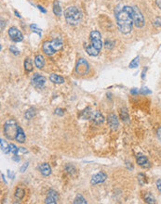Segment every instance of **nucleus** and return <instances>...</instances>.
Masks as SVG:
<instances>
[{
    "label": "nucleus",
    "mask_w": 161,
    "mask_h": 204,
    "mask_svg": "<svg viewBox=\"0 0 161 204\" xmlns=\"http://www.w3.org/2000/svg\"><path fill=\"white\" fill-rule=\"evenodd\" d=\"M116 18L118 29L122 34H129L132 30L133 18H132V7L125 6L122 8L118 7L116 10Z\"/></svg>",
    "instance_id": "1"
},
{
    "label": "nucleus",
    "mask_w": 161,
    "mask_h": 204,
    "mask_svg": "<svg viewBox=\"0 0 161 204\" xmlns=\"http://www.w3.org/2000/svg\"><path fill=\"white\" fill-rule=\"evenodd\" d=\"M89 37H90V45L85 46L86 52L89 56H98L103 46L102 35L98 31H92L90 33Z\"/></svg>",
    "instance_id": "2"
},
{
    "label": "nucleus",
    "mask_w": 161,
    "mask_h": 204,
    "mask_svg": "<svg viewBox=\"0 0 161 204\" xmlns=\"http://www.w3.org/2000/svg\"><path fill=\"white\" fill-rule=\"evenodd\" d=\"M64 18L69 24L75 25L81 21L82 14L77 7H68L64 10Z\"/></svg>",
    "instance_id": "3"
},
{
    "label": "nucleus",
    "mask_w": 161,
    "mask_h": 204,
    "mask_svg": "<svg viewBox=\"0 0 161 204\" xmlns=\"http://www.w3.org/2000/svg\"><path fill=\"white\" fill-rule=\"evenodd\" d=\"M63 46V43L62 39L57 38V39H53L51 41L45 42L42 46V49L45 52V54L51 56L54 53H56L57 51H59L60 49H62Z\"/></svg>",
    "instance_id": "4"
},
{
    "label": "nucleus",
    "mask_w": 161,
    "mask_h": 204,
    "mask_svg": "<svg viewBox=\"0 0 161 204\" xmlns=\"http://www.w3.org/2000/svg\"><path fill=\"white\" fill-rule=\"evenodd\" d=\"M19 125L17 124V122L13 119L8 120L5 124H4V133L5 136H7L8 139L12 140L15 139L17 133H18V129H19Z\"/></svg>",
    "instance_id": "5"
},
{
    "label": "nucleus",
    "mask_w": 161,
    "mask_h": 204,
    "mask_svg": "<svg viewBox=\"0 0 161 204\" xmlns=\"http://www.w3.org/2000/svg\"><path fill=\"white\" fill-rule=\"evenodd\" d=\"M132 18H133V23L137 28H142L144 25V18L142 14L141 10L138 7L134 6L132 7Z\"/></svg>",
    "instance_id": "6"
},
{
    "label": "nucleus",
    "mask_w": 161,
    "mask_h": 204,
    "mask_svg": "<svg viewBox=\"0 0 161 204\" xmlns=\"http://www.w3.org/2000/svg\"><path fill=\"white\" fill-rule=\"evenodd\" d=\"M88 70H89V65L87 62V61L84 59H79L76 66V72L78 75L82 76V75H86L88 72Z\"/></svg>",
    "instance_id": "7"
},
{
    "label": "nucleus",
    "mask_w": 161,
    "mask_h": 204,
    "mask_svg": "<svg viewBox=\"0 0 161 204\" xmlns=\"http://www.w3.org/2000/svg\"><path fill=\"white\" fill-rule=\"evenodd\" d=\"M8 35L13 42H21L23 39V35L16 27H10L8 30Z\"/></svg>",
    "instance_id": "8"
},
{
    "label": "nucleus",
    "mask_w": 161,
    "mask_h": 204,
    "mask_svg": "<svg viewBox=\"0 0 161 204\" xmlns=\"http://www.w3.org/2000/svg\"><path fill=\"white\" fill-rule=\"evenodd\" d=\"M107 178V175L105 172H98L96 174H94L92 177H91V180H90V184L91 185H97V184H100V183H103L106 180Z\"/></svg>",
    "instance_id": "9"
},
{
    "label": "nucleus",
    "mask_w": 161,
    "mask_h": 204,
    "mask_svg": "<svg viewBox=\"0 0 161 204\" xmlns=\"http://www.w3.org/2000/svg\"><path fill=\"white\" fill-rule=\"evenodd\" d=\"M108 124L112 130H117L119 126V122L115 113H110L108 115Z\"/></svg>",
    "instance_id": "10"
},
{
    "label": "nucleus",
    "mask_w": 161,
    "mask_h": 204,
    "mask_svg": "<svg viewBox=\"0 0 161 204\" xmlns=\"http://www.w3.org/2000/svg\"><path fill=\"white\" fill-rule=\"evenodd\" d=\"M59 199V196H58V193L52 189L48 190V195H47V199L45 201V203L48 204H55L57 203V201Z\"/></svg>",
    "instance_id": "11"
},
{
    "label": "nucleus",
    "mask_w": 161,
    "mask_h": 204,
    "mask_svg": "<svg viewBox=\"0 0 161 204\" xmlns=\"http://www.w3.org/2000/svg\"><path fill=\"white\" fill-rule=\"evenodd\" d=\"M89 120H91L95 124H103V123L104 118H103V114H102L99 110H94V111H92Z\"/></svg>",
    "instance_id": "12"
},
{
    "label": "nucleus",
    "mask_w": 161,
    "mask_h": 204,
    "mask_svg": "<svg viewBox=\"0 0 161 204\" xmlns=\"http://www.w3.org/2000/svg\"><path fill=\"white\" fill-rule=\"evenodd\" d=\"M32 83L34 85H36L38 87H42L46 83V78L38 73H36V74H34V76L32 78Z\"/></svg>",
    "instance_id": "13"
},
{
    "label": "nucleus",
    "mask_w": 161,
    "mask_h": 204,
    "mask_svg": "<svg viewBox=\"0 0 161 204\" xmlns=\"http://www.w3.org/2000/svg\"><path fill=\"white\" fill-rule=\"evenodd\" d=\"M137 163L143 169H148L151 166L150 162L148 161V159L143 156V155H139L137 156Z\"/></svg>",
    "instance_id": "14"
},
{
    "label": "nucleus",
    "mask_w": 161,
    "mask_h": 204,
    "mask_svg": "<svg viewBox=\"0 0 161 204\" xmlns=\"http://www.w3.org/2000/svg\"><path fill=\"white\" fill-rule=\"evenodd\" d=\"M39 172L44 176H48L51 173V168L48 163H42L39 166Z\"/></svg>",
    "instance_id": "15"
},
{
    "label": "nucleus",
    "mask_w": 161,
    "mask_h": 204,
    "mask_svg": "<svg viewBox=\"0 0 161 204\" xmlns=\"http://www.w3.org/2000/svg\"><path fill=\"white\" fill-rule=\"evenodd\" d=\"M49 80L54 83V84H63L64 83V78L58 75V74H55V73H51L50 76H49Z\"/></svg>",
    "instance_id": "16"
},
{
    "label": "nucleus",
    "mask_w": 161,
    "mask_h": 204,
    "mask_svg": "<svg viewBox=\"0 0 161 204\" xmlns=\"http://www.w3.org/2000/svg\"><path fill=\"white\" fill-rule=\"evenodd\" d=\"M25 135H24V132L23 130V128L19 127L18 129V133H17V136H16V141H18L19 143H24L25 141Z\"/></svg>",
    "instance_id": "17"
},
{
    "label": "nucleus",
    "mask_w": 161,
    "mask_h": 204,
    "mask_svg": "<svg viewBox=\"0 0 161 204\" xmlns=\"http://www.w3.org/2000/svg\"><path fill=\"white\" fill-rule=\"evenodd\" d=\"M35 64L38 69L43 68L44 64H45V60L44 57L42 55H37L35 58Z\"/></svg>",
    "instance_id": "18"
},
{
    "label": "nucleus",
    "mask_w": 161,
    "mask_h": 204,
    "mask_svg": "<svg viewBox=\"0 0 161 204\" xmlns=\"http://www.w3.org/2000/svg\"><path fill=\"white\" fill-rule=\"evenodd\" d=\"M53 12L57 16H61L63 14V10H62V8L60 7V3L57 0H55L54 3H53Z\"/></svg>",
    "instance_id": "19"
},
{
    "label": "nucleus",
    "mask_w": 161,
    "mask_h": 204,
    "mask_svg": "<svg viewBox=\"0 0 161 204\" xmlns=\"http://www.w3.org/2000/svg\"><path fill=\"white\" fill-rule=\"evenodd\" d=\"M1 142H0V145H1V149H2V151L5 153V154H8L9 152H10V150H9V145L7 143V141L6 140H4L3 138H1V140H0Z\"/></svg>",
    "instance_id": "20"
},
{
    "label": "nucleus",
    "mask_w": 161,
    "mask_h": 204,
    "mask_svg": "<svg viewBox=\"0 0 161 204\" xmlns=\"http://www.w3.org/2000/svg\"><path fill=\"white\" fill-rule=\"evenodd\" d=\"M92 109L88 107L86 109H84L81 113L80 117L82 119H90V116H91V113H92Z\"/></svg>",
    "instance_id": "21"
},
{
    "label": "nucleus",
    "mask_w": 161,
    "mask_h": 204,
    "mask_svg": "<svg viewBox=\"0 0 161 204\" xmlns=\"http://www.w3.org/2000/svg\"><path fill=\"white\" fill-rule=\"evenodd\" d=\"M24 196H25V191L21 187H17L15 190V198L18 200H23Z\"/></svg>",
    "instance_id": "22"
},
{
    "label": "nucleus",
    "mask_w": 161,
    "mask_h": 204,
    "mask_svg": "<svg viewBox=\"0 0 161 204\" xmlns=\"http://www.w3.org/2000/svg\"><path fill=\"white\" fill-rule=\"evenodd\" d=\"M35 115H36V109H35L34 108L28 109L26 110V112H25V118H26L27 120L33 119V118L35 117Z\"/></svg>",
    "instance_id": "23"
},
{
    "label": "nucleus",
    "mask_w": 161,
    "mask_h": 204,
    "mask_svg": "<svg viewBox=\"0 0 161 204\" xmlns=\"http://www.w3.org/2000/svg\"><path fill=\"white\" fill-rule=\"evenodd\" d=\"M120 118L122 119V121H124V122H127V121L129 119L128 112V109H127L126 108H122V109H121Z\"/></svg>",
    "instance_id": "24"
},
{
    "label": "nucleus",
    "mask_w": 161,
    "mask_h": 204,
    "mask_svg": "<svg viewBox=\"0 0 161 204\" xmlns=\"http://www.w3.org/2000/svg\"><path fill=\"white\" fill-rule=\"evenodd\" d=\"M144 202L147 203H156V200L154 198V196L151 193H145L144 195Z\"/></svg>",
    "instance_id": "25"
},
{
    "label": "nucleus",
    "mask_w": 161,
    "mask_h": 204,
    "mask_svg": "<svg viewBox=\"0 0 161 204\" xmlns=\"http://www.w3.org/2000/svg\"><path fill=\"white\" fill-rule=\"evenodd\" d=\"M24 69L26 71H32L33 70V63H32V61L27 58L25 59V61H24Z\"/></svg>",
    "instance_id": "26"
},
{
    "label": "nucleus",
    "mask_w": 161,
    "mask_h": 204,
    "mask_svg": "<svg viewBox=\"0 0 161 204\" xmlns=\"http://www.w3.org/2000/svg\"><path fill=\"white\" fill-rule=\"evenodd\" d=\"M139 61H140V58H139V57H136V58L129 63L128 67L130 69L137 68V67L139 66Z\"/></svg>",
    "instance_id": "27"
},
{
    "label": "nucleus",
    "mask_w": 161,
    "mask_h": 204,
    "mask_svg": "<svg viewBox=\"0 0 161 204\" xmlns=\"http://www.w3.org/2000/svg\"><path fill=\"white\" fill-rule=\"evenodd\" d=\"M74 203L75 204H86L87 203V201L81 196V195H78L77 196V198L75 199V201H74Z\"/></svg>",
    "instance_id": "28"
},
{
    "label": "nucleus",
    "mask_w": 161,
    "mask_h": 204,
    "mask_svg": "<svg viewBox=\"0 0 161 204\" xmlns=\"http://www.w3.org/2000/svg\"><path fill=\"white\" fill-rule=\"evenodd\" d=\"M9 150L13 155H17L19 152V148H17L14 144H9Z\"/></svg>",
    "instance_id": "29"
},
{
    "label": "nucleus",
    "mask_w": 161,
    "mask_h": 204,
    "mask_svg": "<svg viewBox=\"0 0 161 204\" xmlns=\"http://www.w3.org/2000/svg\"><path fill=\"white\" fill-rule=\"evenodd\" d=\"M138 181H139V184H140L141 186H143V185L146 183V179H145L144 174L139 173V174H138Z\"/></svg>",
    "instance_id": "30"
},
{
    "label": "nucleus",
    "mask_w": 161,
    "mask_h": 204,
    "mask_svg": "<svg viewBox=\"0 0 161 204\" xmlns=\"http://www.w3.org/2000/svg\"><path fill=\"white\" fill-rule=\"evenodd\" d=\"M30 28H31V30H32L34 33H37L38 35H41V34H42V30L38 27L37 24H31V25H30Z\"/></svg>",
    "instance_id": "31"
},
{
    "label": "nucleus",
    "mask_w": 161,
    "mask_h": 204,
    "mask_svg": "<svg viewBox=\"0 0 161 204\" xmlns=\"http://www.w3.org/2000/svg\"><path fill=\"white\" fill-rule=\"evenodd\" d=\"M9 49H10V51H11L14 55H19V54H20L19 49H18L15 46H9Z\"/></svg>",
    "instance_id": "32"
},
{
    "label": "nucleus",
    "mask_w": 161,
    "mask_h": 204,
    "mask_svg": "<svg viewBox=\"0 0 161 204\" xmlns=\"http://www.w3.org/2000/svg\"><path fill=\"white\" fill-rule=\"evenodd\" d=\"M153 24H154L156 27H160L161 26V18L160 17H158V18H156V20L154 21Z\"/></svg>",
    "instance_id": "33"
},
{
    "label": "nucleus",
    "mask_w": 161,
    "mask_h": 204,
    "mask_svg": "<svg viewBox=\"0 0 161 204\" xmlns=\"http://www.w3.org/2000/svg\"><path fill=\"white\" fill-rule=\"evenodd\" d=\"M114 42H111V41H106L105 42V47L107 48V49H111V48H113L114 47Z\"/></svg>",
    "instance_id": "34"
},
{
    "label": "nucleus",
    "mask_w": 161,
    "mask_h": 204,
    "mask_svg": "<svg viewBox=\"0 0 161 204\" xmlns=\"http://www.w3.org/2000/svg\"><path fill=\"white\" fill-rule=\"evenodd\" d=\"M65 169H66V171L68 172H70V173H73L75 171H76V169H75V167L73 166V165H70V164H68V165H66V167H65Z\"/></svg>",
    "instance_id": "35"
},
{
    "label": "nucleus",
    "mask_w": 161,
    "mask_h": 204,
    "mask_svg": "<svg viewBox=\"0 0 161 204\" xmlns=\"http://www.w3.org/2000/svg\"><path fill=\"white\" fill-rule=\"evenodd\" d=\"M55 114H57L59 116H63L64 114V112H63V110L62 109H55Z\"/></svg>",
    "instance_id": "36"
},
{
    "label": "nucleus",
    "mask_w": 161,
    "mask_h": 204,
    "mask_svg": "<svg viewBox=\"0 0 161 204\" xmlns=\"http://www.w3.org/2000/svg\"><path fill=\"white\" fill-rule=\"evenodd\" d=\"M28 164H29V163L27 162V163H23V165H22V167L20 168V171L22 172H23L24 171L27 169V167H28Z\"/></svg>",
    "instance_id": "37"
},
{
    "label": "nucleus",
    "mask_w": 161,
    "mask_h": 204,
    "mask_svg": "<svg viewBox=\"0 0 161 204\" xmlns=\"http://www.w3.org/2000/svg\"><path fill=\"white\" fill-rule=\"evenodd\" d=\"M156 185H157V187H158V191H160L161 192V179L157 180V182H156Z\"/></svg>",
    "instance_id": "38"
},
{
    "label": "nucleus",
    "mask_w": 161,
    "mask_h": 204,
    "mask_svg": "<svg viewBox=\"0 0 161 204\" xmlns=\"http://www.w3.org/2000/svg\"><path fill=\"white\" fill-rule=\"evenodd\" d=\"M141 93H142V94H143V95H144V94H150V93H151V91H150V90H148L147 88H143V89H142V91H141Z\"/></svg>",
    "instance_id": "39"
},
{
    "label": "nucleus",
    "mask_w": 161,
    "mask_h": 204,
    "mask_svg": "<svg viewBox=\"0 0 161 204\" xmlns=\"http://www.w3.org/2000/svg\"><path fill=\"white\" fill-rule=\"evenodd\" d=\"M19 152L21 153H26L27 152V149L25 148H19Z\"/></svg>",
    "instance_id": "40"
},
{
    "label": "nucleus",
    "mask_w": 161,
    "mask_h": 204,
    "mask_svg": "<svg viewBox=\"0 0 161 204\" xmlns=\"http://www.w3.org/2000/svg\"><path fill=\"white\" fill-rule=\"evenodd\" d=\"M12 160L15 161V162H18V163H19V161H20L21 159H20V157H19L18 154H17V155H14V156L12 157Z\"/></svg>",
    "instance_id": "41"
},
{
    "label": "nucleus",
    "mask_w": 161,
    "mask_h": 204,
    "mask_svg": "<svg viewBox=\"0 0 161 204\" xmlns=\"http://www.w3.org/2000/svg\"><path fill=\"white\" fill-rule=\"evenodd\" d=\"M130 93L133 94V95H135V94H138V93H139V90H138L137 88H133V89L130 90Z\"/></svg>",
    "instance_id": "42"
},
{
    "label": "nucleus",
    "mask_w": 161,
    "mask_h": 204,
    "mask_svg": "<svg viewBox=\"0 0 161 204\" xmlns=\"http://www.w3.org/2000/svg\"><path fill=\"white\" fill-rule=\"evenodd\" d=\"M158 138L161 140V127H159V128L158 129Z\"/></svg>",
    "instance_id": "43"
},
{
    "label": "nucleus",
    "mask_w": 161,
    "mask_h": 204,
    "mask_svg": "<svg viewBox=\"0 0 161 204\" xmlns=\"http://www.w3.org/2000/svg\"><path fill=\"white\" fill-rule=\"evenodd\" d=\"M4 27H5V22L3 20H1V31H3Z\"/></svg>",
    "instance_id": "44"
},
{
    "label": "nucleus",
    "mask_w": 161,
    "mask_h": 204,
    "mask_svg": "<svg viewBox=\"0 0 161 204\" xmlns=\"http://www.w3.org/2000/svg\"><path fill=\"white\" fill-rule=\"evenodd\" d=\"M38 9H39V10H41V11H42L43 13H46V12H47V10H46V9H44V8H43V7H42L41 6H38Z\"/></svg>",
    "instance_id": "45"
},
{
    "label": "nucleus",
    "mask_w": 161,
    "mask_h": 204,
    "mask_svg": "<svg viewBox=\"0 0 161 204\" xmlns=\"http://www.w3.org/2000/svg\"><path fill=\"white\" fill-rule=\"evenodd\" d=\"M157 5L158 6V7L161 9V0H157Z\"/></svg>",
    "instance_id": "46"
},
{
    "label": "nucleus",
    "mask_w": 161,
    "mask_h": 204,
    "mask_svg": "<svg viewBox=\"0 0 161 204\" xmlns=\"http://www.w3.org/2000/svg\"><path fill=\"white\" fill-rule=\"evenodd\" d=\"M14 12H15V15H16L17 17H19V18H21V15H20V14L18 13V11H16V10H15Z\"/></svg>",
    "instance_id": "47"
}]
</instances>
